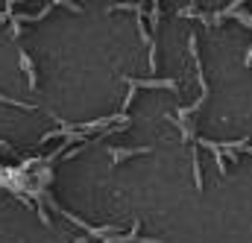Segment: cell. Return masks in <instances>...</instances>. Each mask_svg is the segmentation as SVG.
<instances>
[{"mask_svg":"<svg viewBox=\"0 0 252 243\" xmlns=\"http://www.w3.org/2000/svg\"><path fill=\"white\" fill-rule=\"evenodd\" d=\"M21 67H24V73L30 76V88H35V85H38V73H35V64H32V59H30L27 53H21Z\"/></svg>","mask_w":252,"mask_h":243,"instance_id":"cell-3","label":"cell"},{"mask_svg":"<svg viewBox=\"0 0 252 243\" xmlns=\"http://www.w3.org/2000/svg\"><path fill=\"white\" fill-rule=\"evenodd\" d=\"M76 243H85V238H79V241H76Z\"/></svg>","mask_w":252,"mask_h":243,"instance_id":"cell-5","label":"cell"},{"mask_svg":"<svg viewBox=\"0 0 252 243\" xmlns=\"http://www.w3.org/2000/svg\"><path fill=\"white\" fill-rule=\"evenodd\" d=\"M124 82L129 88H170V91H176L173 79H132V76H124Z\"/></svg>","mask_w":252,"mask_h":243,"instance_id":"cell-1","label":"cell"},{"mask_svg":"<svg viewBox=\"0 0 252 243\" xmlns=\"http://www.w3.org/2000/svg\"><path fill=\"white\" fill-rule=\"evenodd\" d=\"M150 150L147 147H135V150H118V147H109V155L115 158V164H121L126 158H132V155H147Z\"/></svg>","mask_w":252,"mask_h":243,"instance_id":"cell-2","label":"cell"},{"mask_svg":"<svg viewBox=\"0 0 252 243\" xmlns=\"http://www.w3.org/2000/svg\"><path fill=\"white\" fill-rule=\"evenodd\" d=\"M0 100H3V103H9V106H15V109H30V112L35 109L32 103H21V100H12V97H6V94H0Z\"/></svg>","mask_w":252,"mask_h":243,"instance_id":"cell-4","label":"cell"}]
</instances>
